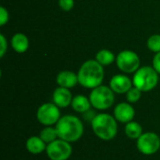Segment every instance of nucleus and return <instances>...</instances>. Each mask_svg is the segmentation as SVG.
Masks as SVG:
<instances>
[{"label":"nucleus","mask_w":160,"mask_h":160,"mask_svg":"<svg viewBox=\"0 0 160 160\" xmlns=\"http://www.w3.org/2000/svg\"><path fill=\"white\" fill-rule=\"evenodd\" d=\"M79 84L87 89H94L102 84L105 72L104 68L96 59L85 61L78 71Z\"/></svg>","instance_id":"1"},{"label":"nucleus","mask_w":160,"mask_h":160,"mask_svg":"<svg viewBox=\"0 0 160 160\" xmlns=\"http://www.w3.org/2000/svg\"><path fill=\"white\" fill-rule=\"evenodd\" d=\"M116 66L124 73H135L141 67V60L139 55L130 50L120 52L116 56Z\"/></svg>","instance_id":"7"},{"label":"nucleus","mask_w":160,"mask_h":160,"mask_svg":"<svg viewBox=\"0 0 160 160\" xmlns=\"http://www.w3.org/2000/svg\"><path fill=\"white\" fill-rule=\"evenodd\" d=\"M25 148L32 155H39L46 151L47 144L39 136H31L26 140Z\"/></svg>","instance_id":"14"},{"label":"nucleus","mask_w":160,"mask_h":160,"mask_svg":"<svg viewBox=\"0 0 160 160\" xmlns=\"http://www.w3.org/2000/svg\"><path fill=\"white\" fill-rule=\"evenodd\" d=\"M109 86L116 94H127L133 86V82L127 75L116 74L111 79Z\"/></svg>","instance_id":"11"},{"label":"nucleus","mask_w":160,"mask_h":160,"mask_svg":"<svg viewBox=\"0 0 160 160\" xmlns=\"http://www.w3.org/2000/svg\"><path fill=\"white\" fill-rule=\"evenodd\" d=\"M8 22V12L4 7H0V25L3 26Z\"/></svg>","instance_id":"23"},{"label":"nucleus","mask_w":160,"mask_h":160,"mask_svg":"<svg viewBox=\"0 0 160 160\" xmlns=\"http://www.w3.org/2000/svg\"><path fill=\"white\" fill-rule=\"evenodd\" d=\"M38 136L42 139V141L46 144H49V143L54 142L55 140L59 139L57 130L54 126L53 127H45L43 129H41Z\"/></svg>","instance_id":"19"},{"label":"nucleus","mask_w":160,"mask_h":160,"mask_svg":"<svg viewBox=\"0 0 160 160\" xmlns=\"http://www.w3.org/2000/svg\"><path fill=\"white\" fill-rule=\"evenodd\" d=\"M45 152L51 160H68L72 155V146L70 142L57 139L47 144Z\"/></svg>","instance_id":"8"},{"label":"nucleus","mask_w":160,"mask_h":160,"mask_svg":"<svg viewBox=\"0 0 160 160\" xmlns=\"http://www.w3.org/2000/svg\"><path fill=\"white\" fill-rule=\"evenodd\" d=\"M73 97L69 89L58 86L52 93V102L60 109L67 108L71 105Z\"/></svg>","instance_id":"12"},{"label":"nucleus","mask_w":160,"mask_h":160,"mask_svg":"<svg viewBox=\"0 0 160 160\" xmlns=\"http://www.w3.org/2000/svg\"><path fill=\"white\" fill-rule=\"evenodd\" d=\"M135 110L133 106L128 102H121L114 107L113 116L117 122L128 124V122L133 121L135 117Z\"/></svg>","instance_id":"10"},{"label":"nucleus","mask_w":160,"mask_h":160,"mask_svg":"<svg viewBox=\"0 0 160 160\" xmlns=\"http://www.w3.org/2000/svg\"><path fill=\"white\" fill-rule=\"evenodd\" d=\"M56 83L58 84V86L68 89L73 88L79 83L78 74L71 70L60 71L56 76Z\"/></svg>","instance_id":"13"},{"label":"nucleus","mask_w":160,"mask_h":160,"mask_svg":"<svg viewBox=\"0 0 160 160\" xmlns=\"http://www.w3.org/2000/svg\"><path fill=\"white\" fill-rule=\"evenodd\" d=\"M10 44L12 49L18 53L25 52L29 48V39L22 33H17L12 36Z\"/></svg>","instance_id":"15"},{"label":"nucleus","mask_w":160,"mask_h":160,"mask_svg":"<svg viewBox=\"0 0 160 160\" xmlns=\"http://www.w3.org/2000/svg\"><path fill=\"white\" fill-rule=\"evenodd\" d=\"M0 44H1V50H0V57H3L6 53L7 48H8V42L6 38L3 34H0Z\"/></svg>","instance_id":"24"},{"label":"nucleus","mask_w":160,"mask_h":160,"mask_svg":"<svg viewBox=\"0 0 160 160\" xmlns=\"http://www.w3.org/2000/svg\"><path fill=\"white\" fill-rule=\"evenodd\" d=\"M61 118L60 108L53 102L44 103L38 109L37 119L44 127H53Z\"/></svg>","instance_id":"6"},{"label":"nucleus","mask_w":160,"mask_h":160,"mask_svg":"<svg viewBox=\"0 0 160 160\" xmlns=\"http://www.w3.org/2000/svg\"><path fill=\"white\" fill-rule=\"evenodd\" d=\"M58 4H59V7L63 10L69 11L74 7V0H59L58 1Z\"/></svg>","instance_id":"22"},{"label":"nucleus","mask_w":160,"mask_h":160,"mask_svg":"<svg viewBox=\"0 0 160 160\" xmlns=\"http://www.w3.org/2000/svg\"><path fill=\"white\" fill-rule=\"evenodd\" d=\"M147 48L156 53L160 52V35H152L147 39Z\"/></svg>","instance_id":"21"},{"label":"nucleus","mask_w":160,"mask_h":160,"mask_svg":"<svg viewBox=\"0 0 160 160\" xmlns=\"http://www.w3.org/2000/svg\"><path fill=\"white\" fill-rule=\"evenodd\" d=\"M91 127L94 134L105 142L113 140L118 132L117 120L109 113L97 114L91 122Z\"/></svg>","instance_id":"3"},{"label":"nucleus","mask_w":160,"mask_h":160,"mask_svg":"<svg viewBox=\"0 0 160 160\" xmlns=\"http://www.w3.org/2000/svg\"><path fill=\"white\" fill-rule=\"evenodd\" d=\"M59 139L68 142H78L83 135L84 127L82 120L72 114L61 116L57 124L54 126Z\"/></svg>","instance_id":"2"},{"label":"nucleus","mask_w":160,"mask_h":160,"mask_svg":"<svg viewBox=\"0 0 160 160\" xmlns=\"http://www.w3.org/2000/svg\"><path fill=\"white\" fill-rule=\"evenodd\" d=\"M153 68L158 74H160V52L156 53L153 58Z\"/></svg>","instance_id":"25"},{"label":"nucleus","mask_w":160,"mask_h":160,"mask_svg":"<svg viewBox=\"0 0 160 160\" xmlns=\"http://www.w3.org/2000/svg\"><path fill=\"white\" fill-rule=\"evenodd\" d=\"M82 114L84 115V116H83L84 120H86V121H88V122H90V123L93 121V119H94V118L96 117V115H97L91 109H90L89 111H87L86 112L82 113Z\"/></svg>","instance_id":"26"},{"label":"nucleus","mask_w":160,"mask_h":160,"mask_svg":"<svg viewBox=\"0 0 160 160\" xmlns=\"http://www.w3.org/2000/svg\"><path fill=\"white\" fill-rule=\"evenodd\" d=\"M137 148L144 156H152L160 149V137L155 132H143L137 140Z\"/></svg>","instance_id":"9"},{"label":"nucleus","mask_w":160,"mask_h":160,"mask_svg":"<svg viewBox=\"0 0 160 160\" xmlns=\"http://www.w3.org/2000/svg\"><path fill=\"white\" fill-rule=\"evenodd\" d=\"M96 60L101 66L104 67V66H109L112 64L116 60V57L112 51L107 50V49H102L96 54Z\"/></svg>","instance_id":"18"},{"label":"nucleus","mask_w":160,"mask_h":160,"mask_svg":"<svg viewBox=\"0 0 160 160\" xmlns=\"http://www.w3.org/2000/svg\"><path fill=\"white\" fill-rule=\"evenodd\" d=\"M142 92L139 88H137L136 86L133 85L128 91V93L126 94V98H127L128 102L130 103V104L137 103L141 99V98H142Z\"/></svg>","instance_id":"20"},{"label":"nucleus","mask_w":160,"mask_h":160,"mask_svg":"<svg viewBox=\"0 0 160 160\" xmlns=\"http://www.w3.org/2000/svg\"><path fill=\"white\" fill-rule=\"evenodd\" d=\"M158 73L153 67L144 66L140 68L133 76V85L142 92H149L156 88L158 83Z\"/></svg>","instance_id":"4"},{"label":"nucleus","mask_w":160,"mask_h":160,"mask_svg":"<svg viewBox=\"0 0 160 160\" xmlns=\"http://www.w3.org/2000/svg\"><path fill=\"white\" fill-rule=\"evenodd\" d=\"M143 133L142 127L136 121H131L125 126V134L130 140H138Z\"/></svg>","instance_id":"17"},{"label":"nucleus","mask_w":160,"mask_h":160,"mask_svg":"<svg viewBox=\"0 0 160 160\" xmlns=\"http://www.w3.org/2000/svg\"><path fill=\"white\" fill-rule=\"evenodd\" d=\"M89 99L94 109L98 111H105L110 109L114 103V92L110 86L99 85L92 89Z\"/></svg>","instance_id":"5"},{"label":"nucleus","mask_w":160,"mask_h":160,"mask_svg":"<svg viewBox=\"0 0 160 160\" xmlns=\"http://www.w3.org/2000/svg\"><path fill=\"white\" fill-rule=\"evenodd\" d=\"M70 106L72 107L73 111L79 113H84L87 111H89L92 107L89 98L83 95H77L73 97Z\"/></svg>","instance_id":"16"}]
</instances>
